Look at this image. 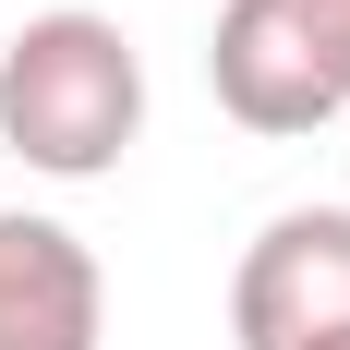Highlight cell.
Listing matches in <instances>:
<instances>
[{
  "mask_svg": "<svg viewBox=\"0 0 350 350\" xmlns=\"http://www.w3.org/2000/svg\"><path fill=\"white\" fill-rule=\"evenodd\" d=\"M0 350H109V278L61 217L0 206Z\"/></svg>",
  "mask_w": 350,
  "mask_h": 350,
  "instance_id": "4",
  "label": "cell"
},
{
  "mask_svg": "<svg viewBox=\"0 0 350 350\" xmlns=\"http://www.w3.org/2000/svg\"><path fill=\"white\" fill-rule=\"evenodd\" d=\"M314 350H350V338H314Z\"/></svg>",
  "mask_w": 350,
  "mask_h": 350,
  "instance_id": "5",
  "label": "cell"
},
{
  "mask_svg": "<svg viewBox=\"0 0 350 350\" xmlns=\"http://www.w3.org/2000/svg\"><path fill=\"white\" fill-rule=\"evenodd\" d=\"M206 85L242 133H326L350 109V0H217Z\"/></svg>",
  "mask_w": 350,
  "mask_h": 350,
  "instance_id": "2",
  "label": "cell"
},
{
  "mask_svg": "<svg viewBox=\"0 0 350 350\" xmlns=\"http://www.w3.org/2000/svg\"><path fill=\"white\" fill-rule=\"evenodd\" d=\"M230 338L242 350L350 338V206H290L254 230L242 278H230Z\"/></svg>",
  "mask_w": 350,
  "mask_h": 350,
  "instance_id": "3",
  "label": "cell"
},
{
  "mask_svg": "<svg viewBox=\"0 0 350 350\" xmlns=\"http://www.w3.org/2000/svg\"><path fill=\"white\" fill-rule=\"evenodd\" d=\"M145 133V61L109 12H36L0 49V145L49 181H109Z\"/></svg>",
  "mask_w": 350,
  "mask_h": 350,
  "instance_id": "1",
  "label": "cell"
}]
</instances>
